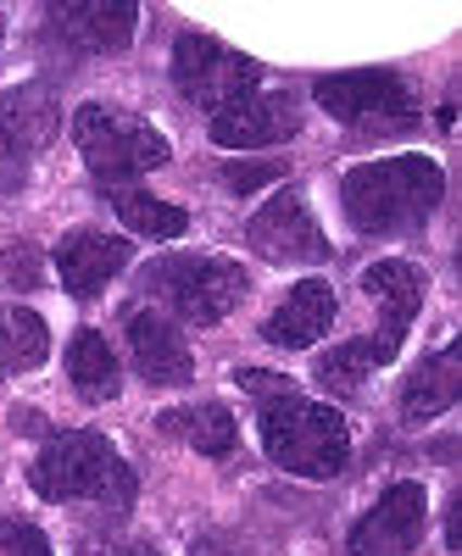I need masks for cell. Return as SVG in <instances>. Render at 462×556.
<instances>
[{
    "label": "cell",
    "mask_w": 462,
    "mask_h": 556,
    "mask_svg": "<svg viewBox=\"0 0 462 556\" xmlns=\"http://www.w3.org/2000/svg\"><path fill=\"white\" fill-rule=\"evenodd\" d=\"M446 201V173L435 156H385L340 178V206L362 235H407Z\"/></svg>",
    "instance_id": "obj_1"
},
{
    "label": "cell",
    "mask_w": 462,
    "mask_h": 556,
    "mask_svg": "<svg viewBox=\"0 0 462 556\" xmlns=\"http://www.w3.org/2000/svg\"><path fill=\"white\" fill-rule=\"evenodd\" d=\"M262 451L285 473L301 479H335L351 456V429L335 406L307 401L301 390H285L262 401Z\"/></svg>",
    "instance_id": "obj_2"
},
{
    "label": "cell",
    "mask_w": 462,
    "mask_h": 556,
    "mask_svg": "<svg viewBox=\"0 0 462 556\" xmlns=\"http://www.w3.org/2000/svg\"><path fill=\"white\" fill-rule=\"evenodd\" d=\"M28 479H34V495H45V501H112V506H123L134 495L128 462L96 429L57 434L51 445L34 456Z\"/></svg>",
    "instance_id": "obj_3"
},
{
    "label": "cell",
    "mask_w": 462,
    "mask_h": 556,
    "mask_svg": "<svg viewBox=\"0 0 462 556\" xmlns=\"http://www.w3.org/2000/svg\"><path fill=\"white\" fill-rule=\"evenodd\" d=\"M73 139H78L89 173H96L107 190H128V178H140V173H151L173 156L167 139L151 123L128 117L117 106H101V101L73 112Z\"/></svg>",
    "instance_id": "obj_4"
},
{
    "label": "cell",
    "mask_w": 462,
    "mask_h": 556,
    "mask_svg": "<svg viewBox=\"0 0 462 556\" xmlns=\"http://www.w3.org/2000/svg\"><path fill=\"white\" fill-rule=\"evenodd\" d=\"M140 290L162 295L184 323H217L246 301L251 278L240 262H223V256H162L140 273Z\"/></svg>",
    "instance_id": "obj_5"
},
{
    "label": "cell",
    "mask_w": 462,
    "mask_h": 556,
    "mask_svg": "<svg viewBox=\"0 0 462 556\" xmlns=\"http://www.w3.org/2000/svg\"><path fill=\"white\" fill-rule=\"evenodd\" d=\"M257 78H262V67L251 56L228 51L223 39H212L201 28L178 34V45H173V84H178V96L196 101L212 117L228 112L235 101H246V96H257Z\"/></svg>",
    "instance_id": "obj_6"
},
{
    "label": "cell",
    "mask_w": 462,
    "mask_h": 556,
    "mask_svg": "<svg viewBox=\"0 0 462 556\" xmlns=\"http://www.w3.org/2000/svg\"><path fill=\"white\" fill-rule=\"evenodd\" d=\"M317 106L329 112L335 123H351V128H407L412 123V96L407 84L385 67H362V73H329L312 84Z\"/></svg>",
    "instance_id": "obj_7"
},
{
    "label": "cell",
    "mask_w": 462,
    "mask_h": 556,
    "mask_svg": "<svg viewBox=\"0 0 462 556\" xmlns=\"http://www.w3.org/2000/svg\"><path fill=\"white\" fill-rule=\"evenodd\" d=\"M424 523H429V490L419 479H401L374 501V513L351 529L346 545L351 556H412L424 540Z\"/></svg>",
    "instance_id": "obj_8"
},
{
    "label": "cell",
    "mask_w": 462,
    "mask_h": 556,
    "mask_svg": "<svg viewBox=\"0 0 462 556\" xmlns=\"http://www.w3.org/2000/svg\"><path fill=\"white\" fill-rule=\"evenodd\" d=\"M362 290L379 301V334L367 340V351H374V367L379 362H390L396 351H401V340H407V329L419 323V306H424V295H429V278H424V267H412V262H374L362 273Z\"/></svg>",
    "instance_id": "obj_9"
},
{
    "label": "cell",
    "mask_w": 462,
    "mask_h": 556,
    "mask_svg": "<svg viewBox=\"0 0 462 556\" xmlns=\"http://www.w3.org/2000/svg\"><path fill=\"white\" fill-rule=\"evenodd\" d=\"M246 240L267 262H329V240H323L317 217L307 212V201L296 190H279L273 201H262Z\"/></svg>",
    "instance_id": "obj_10"
},
{
    "label": "cell",
    "mask_w": 462,
    "mask_h": 556,
    "mask_svg": "<svg viewBox=\"0 0 462 556\" xmlns=\"http://www.w3.org/2000/svg\"><path fill=\"white\" fill-rule=\"evenodd\" d=\"M296 128H301V112L290 96H246L228 112H217L207 134L223 151H257V146H279Z\"/></svg>",
    "instance_id": "obj_11"
},
{
    "label": "cell",
    "mask_w": 462,
    "mask_h": 556,
    "mask_svg": "<svg viewBox=\"0 0 462 556\" xmlns=\"http://www.w3.org/2000/svg\"><path fill=\"white\" fill-rule=\"evenodd\" d=\"M45 23L57 28V39H67L73 51H123L140 28V7H123V0H67V7H51Z\"/></svg>",
    "instance_id": "obj_12"
},
{
    "label": "cell",
    "mask_w": 462,
    "mask_h": 556,
    "mask_svg": "<svg viewBox=\"0 0 462 556\" xmlns=\"http://www.w3.org/2000/svg\"><path fill=\"white\" fill-rule=\"evenodd\" d=\"M128 240H117V235H101V228H73V235L57 245V273H62V285L78 295V301H89V295H101L112 278L128 267Z\"/></svg>",
    "instance_id": "obj_13"
},
{
    "label": "cell",
    "mask_w": 462,
    "mask_h": 556,
    "mask_svg": "<svg viewBox=\"0 0 462 556\" xmlns=\"http://www.w3.org/2000/svg\"><path fill=\"white\" fill-rule=\"evenodd\" d=\"M128 356H134L146 384H190L196 379V356L162 312H134L128 317Z\"/></svg>",
    "instance_id": "obj_14"
},
{
    "label": "cell",
    "mask_w": 462,
    "mask_h": 556,
    "mask_svg": "<svg viewBox=\"0 0 462 556\" xmlns=\"http://www.w3.org/2000/svg\"><path fill=\"white\" fill-rule=\"evenodd\" d=\"M62 134V106L51 84H17L0 96V139L12 156H34Z\"/></svg>",
    "instance_id": "obj_15"
},
{
    "label": "cell",
    "mask_w": 462,
    "mask_h": 556,
    "mask_svg": "<svg viewBox=\"0 0 462 556\" xmlns=\"http://www.w3.org/2000/svg\"><path fill=\"white\" fill-rule=\"evenodd\" d=\"M335 323V290L323 278H301V285L285 295V306L262 323V340L267 345H285V351H301V345H317V334Z\"/></svg>",
    "instance_id": "obj_16"
},
{
    "label": "cell",
    "mask_w": 462,
    "mask_h": 556,
    "mask_svg": "<svg viewBox=\"0 0 462 556\" xmlns=\"http://www.w3.org/2000/svg\"><path fill=\"white\" fill-rule=\"evenodd\" d=\"M457 395H462V345H446V351L424 356V362L407 374V384H401V417L424 424V417L451 412Z\"/></svg>",
    "instance_id": "obj_17"
},
{
    "label": "cell",
    "mask_w": 462,
    "mask_h": 556,
    "mask_svg": "<svg viewBox=\"0 0 462 556\" xmlns=\"http://www.w3.org/2000/svg\"><path fill=\"white\" fill-rule=\"evenodd\" d=\"M157 429L173 434V440H184V445H196L201 456H228V451H235V440H240L235 417H228V406H217V401L173 406V412L157 417Z\"/></svg>",
    "instance_id": "obj_18"
},
{
    "label": "cell",
    "mask_w": 462,
    "mask_h": 556,
    "mask_svg": "<svg viewBox=\"0 0 462 556\" xmlns=\"http://www.w3.org/2000/svg\"><path fill=\"white\" fill-rule=\"evenodd\" d=\"M51 356V329L45 317L28 312V306H0V379L12 374H28Z\"/></svg>",
    "instance_id": "obj_19"
},
{
    "label": "cell",
    "mask_w": 462,
    "mask_h": 556,
    "mask_svg": "<svg viewBox=\"0 0 462 556\" xmlns=\"http://www.w3.org/2000/svg\"><path fill=\"white\" fill-rule=\"evenodd\" d=\"M67 379L84 401H112L117 395V356L96 329H78L67 345Z\"/></svg>",
    "instance_id": "obj_20"
},
{
    "label": "cell",
    "mask_w": 462,
    "mask_h": 556,
    "mask_svg": "<svg viewBox=\"0 0 462 556\" xmlns=\"http://www.w3.org/2000/svg\"><path fill=\"white\" fill-rule=\"evenodd\" d=\"M112 206L117 217L134 228V235H151V240H178L184 228H190V217H184L178 206L146 195V190H112Z\"/></svg>",
    "instance_id": "obj_21"
},
{
    "label": "cell",
    "mask_w": 462,
    "mask_h": 556,
    "mask_svg": "<svg viewBox=\"0 0 462 556\" xmlns=\"http://www.w3.org/2000/svg\"><path fill=\"white\" fill-rule=\"evenodd\" d=\"M367 367H374V351H367V340H346V345H335L329 356H317L312 379H317L323 390H335V395H357L362 379H367Z\"/></svg>",
    "instance_id": "obj_22"
},
{
    "label": "cell",
    "mask_w": 462,
    "mask_h": 556,
    "mask_svg": "<svg viewBox=\"0 0 462 556\" xmlns=\"http://www.w3.org/2000/svg\"><path fill=\"white\" fill-rule=\"evenodd\" d=\"M39 278H45V262H39V251H34L28 240H17V245L0 251V285H12V290H34Z\"/></svg>",
    "instance_id": "obj_23"
},
{
    "label": "cell",
    "mask_w": 462,
    "mask_h": 556,
    "mask_svg": "<svg viewBox=\"0 0 462 556\" xmlns=\"http://www.w3.org/2000/svg\"><path fill=\"white\" fill-rule=\"evenodd\" d=\"M0 556H51V540L23 518H7L0 523Z\"/></svg>",
    "instance_id": "obj_24"
},
{
    "label": "cell",
    "mask_w": 462,
    "mask_h": 556,
    "mask_svg": "<svg viewBox=\"0 0 462 556\" xmlns=\"http://www.w3.org/2000/svg\"><path fill=\"white\" fill-rule=\"evenodd\" d=\"M273 178H285V162H228L223 167V184L228 190H257V184H273Z\"/></svg>",
    "instance_id": "obj_25"
},
{
    "label": "cell",
    "mask_w": 462,
    "mask_h": 556,
    "mask_svg": "<svg viewBox=\"0 0 462 556\" xmlns=\"http://www.w3.org/2000/svg\"><path fill=\"white\" fill-rule=\"evenodd\" d=\"M235 384L240 390H251L257 401H273V395H285V390H296L285 374H262V367H240V374H235Z\"/></svg>",
    "instance_id": "obj_26"
},
{
    "label": "cell",
    "mask_w": 462,
    "mask_h": 556,
    "mask_svg": "<svg viewBox=\"0 0 462 556\" xmlns=\"http://www.w3.org/2000/svg\"><path fill=\"white\" fill-rule=\"evenodd\" d=\"M190 556H246L235 540H223V534H201L196 545H190Z\"/></svg>",
    "instance_id": "obj_27"
},
{
    "label": "cell",
    "mask_w": 462,
    "mask_h": 556,
    "mask_svg": "<svg viewBox=\"0 0 462 556\" xmlns=\"http://www.w3.org/2000/svg\"><path fill=\"white\" fill-rule=\"evenodd\" d=\"M23 184V156L7 151V139H0V190H17Z\"/></svg>",
    "instance_id": "obj_28"
},
{
    "label": "cell",
    "mask_w": 462,
    "mask_h": 556,
    "mask_svg": "<svg viewBox=\"0 0 462 556\" xmlns=\"http://www.w3.org/2000/svg\"><path fill=\"white\" fill-rule=\"evenodd\" d=\"M117 556H157L151 545H128V551H117Z\"/></svg>",
    "instance_id": "obj_29"
},
{
    "label": "cell",
    "mask_w": 462,
    "mask_h": 556,
    "mask_svg": "<svg viewBox=\"0 0 462 556\" xmlns=\"http://www.w3.org/2000/svg\"><path fill=\"white\" fill-rule=\"evenodd\" d=\"M0 34H7V17H0Z\"/></svg>",
    "instance_id": "obj_30"
}]
</instances>
